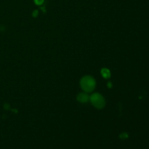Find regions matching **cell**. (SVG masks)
Segmentation results:
<instances>
[{
  "label": "cell",
  "mask_w": 149,
  "mask_h": 149,
  "mask_svg": "<svg viewBox=\"0 0 149 149\" xmlns=\"http://www.w3.org/2000/svg\"><path fill=\"white\" fill-rule=\"evenodd\" d=\"M95 85L94 79L90 77H85L81 79V86L85 92L90 93L93 90Z\"/></svg>",
  "instance_id": "1"
},
{
  "label": "cell",
  "mask_w": 149,
  "mask_h": 149,
  "mask_svg": "<svg viewBox=\"0 0 149 149\" xmlns=\"http://www.w3.org/2000/svg\"><path fill=\"white\" fill-rule=\"evenodd\" d=\"M91 101L92 103H93V104L94 105L95 107L99 108V109H100V108L104 106V104H105L104 99H103V97H102L100 95L97 94V93L93 94V95H92Z\"/></svg>",
  "instance_id": "2"
},
{
  "label": "cell",
  "mask_w": 149,
  "mask_h": 149,
  "mask_svg": "<svg viewBox=\"0 0 149 149\" xmlns=\"http://www.w3.org/2000/svg\"><path fill=\"white\" fill-rule=\"evenodd\" d=\"M78 99L79 101L85 102L87 100V95L84 94V93H81V94L78 96Z\"/></svg>",
  "instance_id": "3"
},
{
  "label": "cell",
  "mask_w": 149,
  "mask_h": 149,
  "mask_svg": "<svg viewBox=\"0 0 149 149\" xmlns=\"http://www.w3.org/2000/svg\"><path fill=\"white\" fill-rule=\"evenodd\" d=\"M34 1L36 4L39 5V4H42L43 3L44 0H34Z\"/></svg>",
  "instance_id": "4"
}]
</instances>
